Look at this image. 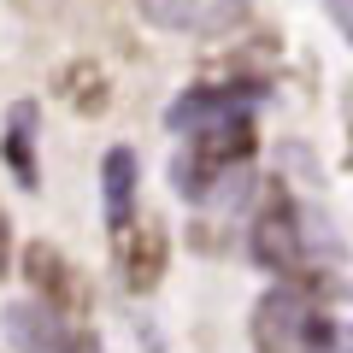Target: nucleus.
Masks as SVG:
<instances>
[{
  "label": "nucleus",
  "mask_w": 353,
  "mask_h": 353,
  "mask_svg": "<svg viewBox=\"0 0 353 353\" xmlns=\"http://www.w3.org/2000/svg\"><path fill=\"white\" fill-rule=\"evenodd\" d=\"M253 148H259L253 118H224L212 130H194V136H183V153L171 159V189L194 206L241 194V165L253 159Z\"/></svg>",
  "instance_id": "nucleus-1"
},
{
  "label": "nucleus",
  "mask_w": 353,
  "mask_h": 353,
  "mask_svg": "<svg viewBox=\"0 0 353 353\" xmlns=\"http://www.w3.org/2000/svg\"><path fill=\"white\" fill-rule=\"evenodd\" d=\"M253 347L259 353H353V318H336L306 289L277 283L253 306Z\"/></svg>",
  "instance_id": "nucleus-2"
},
{
  "label": "nucleus",
  "mask_w": 353,
  "mask_h": 353,
  "mask_svg": "<svg viewBox=\"0 0 353 353\" xmlns=\"http://www.w3.org/2000/svg\"><path fill=\"white\" fill-rule=\"evenodd\" d=\"M312 241H318V218L306 206H294L289 194H265V206L253 212L248 224V248L253 265L283 277L289 289H318V271H312Z\"/></svg>",
  "instance_id": "nucleus-3"
},
{
  "label": "nucleus",
  "mask_w": 353,
  "mask_h": 353,
  "mask_svg": "<svg viewBox=\"0 0 353 353\" xmlns=\"http://www.w3.org/2000/svg\"><path fill=\"white\" fill-rule=\"evenodd\" d=\"M18 265H24V283H30V294H36L48 312H59V318H88V277L77 271V259H65L53 241H30L24 253H18Z\"/></svg>",
  "instance_id": "nucleus-4"
},
{
  "label": "nucleus",
  "mask_w": 353,
  "mask_h": 353,
  "mask_svg": "<svg viewBox=\"0 0 353 353\" xmlns=\"http://www.w3.org/2000/svg\"><path fill=\"white\" fill-rule=\"evenodd\" d=\"M259 101H265L259 83H194V88H183V94L165 106V130L194 136V130H212V124H224V118H253Z\"/></svg>",
  "instance_id": "nucleus-5"
},
{
  "label": "nucleus",
  "mask_w": 353,
  "mask_h": 353,
  "mask_svg": "<svg viewBox=\"0 0 353 353\" xmlns=\"http://www.w3.org/2000/svg\"><path fill=\"white\" fill-rule=\"evenodd\" d=\"M0 324H6V341H12L18 353H101V347H94V336H88L83 324L48 312L41 301L6 306V312H0Z\"/></svg>",
  "instance_id": "nucleus-6"
},
{
  "label": "nucleus",
  "mask_w": 353,
  "mask_h": 353,
  "mask_svg": "<svg viewBox=\"0 0 353 353\" xmlns=\"http://www.w3.org/2000/svg\"><path fill=\"white\" fill-rule=\"evenodd\" d=\"M118 271H124L130 294H153L171 271V236L159 218H136L130 230H118Z\"/></svg>",
  "instance_id": "nucleus-7"
},
{
  "label": "nucleus",
  "mask_w": 353,
  "mask_h": 353,
  "mask_svg": "<svg viewBox=\"0 0 353 353\" xmlns=\"http://www.w3.org/2000/svg\"><path fill=\"white\" fill-rule=\"evenodd\" d=\"M141 12L183 36H218L241 18V0H141Z\"/></svg>",
  "instance_id": "nucleus-8"
},
{
  "label": "nucleus",
  "mask_w": 353,
  "mask_h": 353,
  "mask_svg": "<svg viewBox=\"0 0 353 353\" xmlns=\"http://www.w3.org/2000/svg\"><path fill=\"white\" fill-rule=\"evenodd\" d=\"M136 176H141L136 148H106V159H101V212L112 224V236L136 224Z\"/></svg>",
  "instance_id": "nucleus-9"
},
{
  "label": "nucleus",
  "mask_w": 353,
  "mask_h": 353,
  "mask_svg": "<svg viewBox=\"0 0 353 353\" xmlns=\"http://www.w3.org/2000/svg\"><path fill=\"white\" fill-rule=\"evenodd\" d=\"M36 118H41L36 101H12V106H6L0 159H6V171L18 176V189H36V183H41V165H36Z\"/></svg>",
  "instance_id": "nucleus-10"
},
{
  "label": "nucleus",
  "mask_w": 353,
  "mask_h": 353,
  "mask_svg": "<svg viewBox=\"0 0 353 353\" xmlns=\"http://www.w3.org/2000/svg\"><path fill=\"white\" fill-rule=\"evenodd\" d=\"M53 94H59L71 112H106V101H112L106 71H101L94 59H71V65H59V77H53Z\"/></svg>",
  "instance_id": "nucleus-11"
},
{
  "label": "nucleus",
  "mask_w": 353,
  "mask_h": 353,
  "mask_svg": "<svg viewBox=\"0 0 353 353\" xmlns=\"http://www.w3.org/2000/svg\"><path fill=\"white\" fill-rule=\"evenodd\" d=\"M330 18H336L341 41H347V48H353V0H330Z\"/></svg>",
  "instance_id": "nucleus-12"
},
{
  "label": "nucleus",
  "mask_w": 353,
  "mask_h": 353,
  "mask_svg": "<svg viewBox=\"0 0 353 353\" xmlns=\"http://www.w3.org/2000/svg\"><path fill=\"white\" fill-rule=\"evenodd\" d=\"M12 271V218H6V206H0V277Z\"/></svg>",
  "instance_id": "nucleus-13"
},
{
  "label": "nucleus",
  "mask_w": 353,
  "mask_h": 353,
  "mask_svg": "<svg viewBox=\"0 0 353 353\" xmlns=\"http://www.w3.org/2000/svg\"><path fill=\"white\" fill-rule=\"evenodd\" d=\"M341 112H347V136H353V88H347V101H341Z\"/></svg>",
  "instance_id": "nucleus-14"
}]
</instances>
